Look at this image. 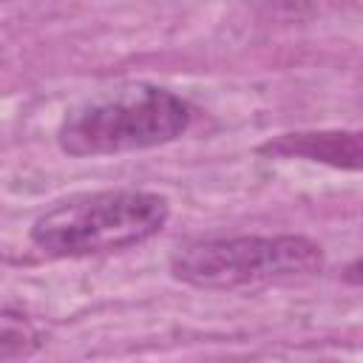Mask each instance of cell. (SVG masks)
<instances>
[{"mask_svg": "<svg viewBox=\"0 0 363 363\" xmlns=\"http://www.w3.org/2000/svg\"><path fill=\"white\" fill-rule=\"evenodd\" d=\"M193 119V108L179 94L136 82L96 94L71 108L57 130L68 156H116L147 150L179 139Z\"/></svg>", "mask_w": 363, "mask_h": 363, "instance_id": "obj_1", "label": "cell"}, {"mask_svg": "<svg viewBox=\"0 0 363 363\" xmlns=\"http://www.w3.org/2000/svg\"><path fill=\"white\" fill-rule=\"evenodd\" d=\"M170 218V201L153 190L119 187L57 201L31 224V241L54 258H85L136 247Z\"/></svg>", "mask_w": 363, "mask_h": 363, "instance_id": "obj_2", "label": "cell"}, {"mask_svg": "<svg viewBox=\"0 0 363 363\" xmlns=\"http://www.w3.org/2000/svg\"><path fill=\"white\" fill-rule=\"evenodd\" d=\"M323 250L306 235L199 238L173 250L170 275L196 289H255L320 272Z\"/></svg>", "mask_w": 363, "mask_h": 363, "instance_id": "obj_3", "label": "cell"}, {"mask_svg": "<svg viewBox=\"0 0 363 363\" xmlns=\"http://www.w3.org/2000/svg\"><path fill=\"white\" fill-rule=\"evenodd\" d=\"M264 156L306 159L340 170L360 167V133L357 130H312V133H284L258 147Z\"/></svg>", "mask_w": 363, "mask_h": 363, "instance_id": "obj_4", "label": "cell"}, {"mask_svg": "<svg viewBox=\"0 0 363 363\" xmlns=\"http://www.w3.org/2000/svg\"><path fill=\"white\" fill-rule=\"evenodd\" d=\"M43 346V332L20 312L0 309V360L31 357Z\"/></svg>", "mask_w": 363, "mask_h": 363, "instance_id": "obj_5", "label": "cell"}]
</instances>
